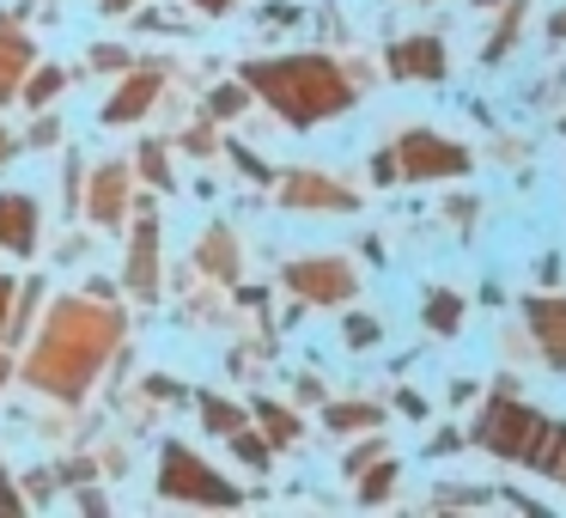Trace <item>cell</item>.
<instances>
[{
	"instance_id": "cell-24",
	"label": "cell",
	"mask_w": 566,
	"mask_h": 518,
	"mask_svg": "<svg viewBox=\"0 0 566 518\" xmlns=\"http://www.w3.org/2000/svg\"><path fill=\"white\" fill-rule=\"evenodd\" d=\"M196 415H201V427H208L213 439H232V433L250 427V408L232 403V396H220V391H196Z\"/></svg>"
},
{
	"instance_id": "cell-13",
	"label": "cell",
	"mask_w": 566,
	"mask_h": 518,
	"mask_svg": "<svg viewBox=\"0 0 566 518\" xmlns=\"http://www.w3.org/2000/svg\"><path fill=\"white\" fill-rule=\"evenodd\" d=\"M43 245V208L25 189H0V257H38Z\"/></svg>"
},
{
	"instance_id": "cell-44",
	"label": "cell",
	"mask_w": 566,
	"mask_h": 518,
	"mask_svg": "<svg viewBox=\"0 0 566 518\" xmlns=\"http://www.w3.org/2000/svg\"><path fill=\"white\" fill-rule=\"evenodd\" d=\"M396 408H402V415H415V421H427V403H420L415 391H396Z\"/></svg>"
},
{
	"instance_id": "cell-4",
	"label": "cell",
	"mask_w": 566,
	"mask_h": 518,
	"mask_svg": "<svg viewBox=\"0 0 566 518\" xmlns=\"http://www.w3.org/2000/svg\"><path fill=\"white\" fill-rule=\"evenodd\" d=\"M153 488L165 506H213V512H232L244 506V488L226 476L213 457H201L189 439H165L159 445V469H153Z\"/></svg>"
},
{
	"instance_id": "cell-2",
	"label": "cell",
	"mask_w": 566,
	"mask_h": 518,
	"mask_svg": "<svg viewBox=\"0 0 566 518\" xmlns=\"http://www.w3.org/2000/svg\"><path fill=\"white\" fill-rule=\"evenodd\" d=\"M238 80L250 86V99L269 104L281 116V128L311 135L329 116H347L359 104V92L378 86V68L359 55H323V50H286V55H250L238 62Z\"/></svg>"
},
{
	"instance_id": "cell-37",
	"label": "cell",
	"mask_w": 566,
	"mask_h": 518,
	"mask_svg": "<svg viewBox=\"0 0 566 518\" xmlns=\"http://www.w3.org/2000/svg\"><path fill=\"white\" fill-rule=\"evenodd\" d=\"M13 299H19V274H0V342L13 330Z\"/></svg>"
},
{
	"instance_id": "cell-32",
	"label": "cell",
	"mask_w": 566,
	"mask_h": 518,
	"mask_svg": "<svg viewBox=\"0 0 566 518\" xmlns=\"http://www.w3.org/2000/svg\"><path fill=\"white\" fill-rule=\"evenodd\" d=\"M19 147H62V116H55V111H38V123H31L25 128V135H19Z\"/></svg>"
},
{
	"instance_id": "cell-20",
	"label": "cell",
	"mask_w": 566,
	"mask_h": 518,
	"mask_svg": "<svg viewBox=\"0 0 566 518\" xmlns=\"http://www.w3.org/2000/svg\"><path fill=\"white\" fill-rule=\"evenodd\" d=\"M524 13H530V0H500V19H493V38L481 43V68L505 62V55L524 43Z\"/></svg>"
},
{
	"instance_id": "cell-9",
	"label": "cell",
	"mask_w": 566,
	"mask_h": 518,
	"mask_svg": "<svg viewBox=\"0 0 566 518\" xmlns=\"http://www.w3.org/2000/svg\"><path fill=\"white\" fill-rule=\"evenodd\" d=\"M135 165L128 159H98L86 165V189H80V220L86 232H123L135 214Z\"/></svg>"
},
{
	"instance_id": "cell-36",
	"label": "cell",
	"mask_w": 566,
	"mask_h": 518,
	"mask_svg": "<svg viewBox=\"0 0 566 518\" xmlns=\"http://www.w3.org/2000/svg\"><path fill=\"white\" fill-rule=\"evenodd\" d=\"M55 494H62V476H55V469H38V476H25V500H31V506L55 500Z\"/></svg>"
},
{
	"instance_id": "cell-41",
	"label": "cell",
	"mask_w": 566,
	"mask_h": 518,
	"mask_svg": "<svg viewBox=\"0 0 566 518\" xmlns=\"http://www.w3.org/2000/svg\"><path fill=\"white\" fill-rule=\"evenodd\" d=\"M189 13H201V19H220V13H232L238 0H184Z\"/></svg>"
},
{
	"instance_id": "cell-33",
	"label": "cell",
	"mask_w": 566,
	"mask_h": 518,
	"mask_svg": "<svg viewBox=\"0 0 566 518\" xmlns=\"http://www.w3.org/2000/svg\"><path fill=\"white\" fill-rule=\"evenodd\" d=\"M371 184H378V189H396V184H402V165H396V141L371 153Z\"/></svg>"
},
{
	"instance_id": "cell-6",
	"label": "cell",
	"mask_w": 566,
	"mask_h": 518,
	"mask_svg": "<svg viewBox=\"0 0 566 518\" xmlns=\"http://www.w3.org/2000/svg\"><path fill=\"white\" fill-rule=\"evenodd\" d=\"M123 293L140 299V305H159L165 299V220L153 208V196H135V214H128Z\"/></svg>"
},
{
	"instance_id": "cell-17",
	"label": "cell",
	"mask_w": 566,
	"mask_h": 518,
	"mask_svg": "<svg viewBox=\"0 0 566 518\" xmlns=\"http://www.w3.org/2000/svg\"><path fill=\"white\" fill-rule=\"evenodd\" d=\"M250 427H256L274 452H293V445L305 439V415H298V403H281V396H256V403H250Z\"/></svg>"
},
{
	"instance_id": "cell-46",
	"label": "cell",
	"mask_w": 566,
	"mask_h": 518,
	"mask_svg": "<svg viewBox=\"0 0 566 518\" xmlns=\"http://www.w3.org/2000/svg\"><path fill=\"white\" fill-rule=\"evenodd\" d=\"M140 0H98V13H111V19H123V13H135Z\"/></svg>"
},
{
	"instance_id": "cell-8",
	"label": "cell",
	"mask_w": 566,
	"mask_h": 518,
	"mask_svg": "<svg viewBox=\"0 0 566 518\" xmlns=\"http://www.w3.org/2000/svg\"><path fill=\"white\" fill-rule=\"evenodd\" d=\"M396 165H402V184H457V177H469L475 153L463 141L439 135V128H402L396 135Z\"/></svg>"
},
{
	"instance_id": "cell-12",
	"label": "cell",
	"mask_w": 566,
	"mask_h": 518,
	"mask_svg": "<svg viewBox=\"0 0 566 518\" xmlns=\"http://www.w3.org/2000/svg\"><path fill=\"white\" fill-rule=\"evenodd\" d=\"M517 323H524L530 348L548 360V372L566 379V293H530L517 305Z\"/></svg>"
},
{
	"instance_id": "cell-35",
	"label": "cell",
	"mask_w": 566,
	"mask_h": 518,
	"mask_svg": "<svg viewBox=\"0 0 566 518\" xmlns=\"http://www.w3.org/2000/svg\"><path fill=\"white\" fill-rule=\"evenodd\" d=\"M493 488H432V506H488Z\"/></svg>"
},
{
	"instance_id": "cell-14",
	"label": "cell",
	"mask_w": 566,
	"mask_h": 518,
	"mask_svg": "<svg viewBox=\"0 0 566 518\" xmlns=\"http://www.w3.org/2000/svg\"><path fill=\"white\" fill-rule=\"evenodd\" d=\"M189 269L208 274V281H220V287H238V281H244V245H238L232 226L213 220L208 232L189 245Z\"/></svg>"
},
{
	"instance_id": "cell-1",
	"label": "cell",
	"mask_w": 566,
	"mask_h": 518,
	"mask_svg": "<svg viewBox=\"0 0 566 518\" xmlns=\"http://www.w3.org/2000/svg\"><path fill=\"white\" fill-rule=\"evenodd\" d=\"M128 342V311L116 305V293H55L50 305L38 311V330L19 348V384L38 391L43 403L80 408L98 379L116 366Z\"/></svg>"
},
{
	"instance_id": "cell-25",
	"label": "cell",
	"mask_w": 566,
	"mask_h": 518,
	"mask_svg": "<svg viewBox=\"0 0 566 518\" xmlns=\"http://www.w3.org/2000/svg\"><path fill=\"white\" fill-rule=\"evenodd\" d=\"M250 104H256V99H250V86L232 74V80H220V86L208 92V104H201V111H208L213 123H238V116H244Z\"/></svg>"
},
{
	"instance_id": "cell-7",
	"label": "cell",
	"mask_w": 566,
	"mask_h": 518,
	"mask_svg": "<svg viewBox=\"0 0 566 518\" xmlns=\"http://www.w3.org/2000/svg\"><path fill=\"white\" fill-rule=\"evenodd\" d=\"M274 201L293 214H359L366 208V189L347 184V177L323 172V165H286V172H274Z\"/></svg>"
},
{
	"instance_id": "cell-19",
	"label": "cell",
	"mask_w": 566,
	"mask_h": 518,
	"mask_svg": "<svg viewBox=\"0 0 566 518\" xmlns=\"http://www.w3.org/2000/svg\"><path fill=\"white\" fill-rule=\"evenodd\" d=\"M463 293H457V287H427V293H420V330L427 335H439V342H451L457 330H463Z\"/></svg>"
},
{
	"instance_id": "cell-27",
	"label": "cell",
	"mask_w": 566,
	"mask_h": 518,
	"mask_svg": "<svg viewBox=\"0 0 566 518\" xmlns=\"http://www.w3.org/2000/svg\"><path fill=\"white\" fill-rule=\"evenodd\" d=\"M226 445H232V457H238V464H244V469H250V476H269V469H274V445H269V439H262V433H256V427H244V433H232V439H226Z\"/></svg>"
},
{
	"instance_id": "cell-45",
	"label": "cell",
	"mask_w": 566,
	"mask_h": 518,
	"mask_svg": "<svg viewBox=\"0 0 566 518\" xmlns=\"http://www.w3.org/2000/svg\"><path fill=\"white\" fill-rule=\"evenodd\" d=\"M542 287H560V257H542V274H536Z\"/></svg>"
},
{
	"instance_id": "cell-10",
	"label": "cell",
	"mask_w": 566,
	"mask_h": 518,
	"mask_svg": "<svg viewBox=\"0 0 566 518\" xmlns=\"http://www.w3.org/2000/svg\"><path fill=\"white\" fill-rule=\"evenodd\" d=\"M378 68L396 86H439V80H451V50H444L439 31H408V38L384 43Z\"/></svg>"
},
{
	"instance_id": "cell-11",
	"label": "cell",
	"mask_w": 566,
	"mask_h": 518,
	"mask_svg": "<svg viewBox=\"0 0 566 518\" xmlns=\"http://www.w3.org/2000/svg\"><path fill=\"white\" fill-rule=\"evenodd\" d=\"M165 92H171L165 68H147V62L123 68V74H116V92L104 99V111H98L104 128H135V123H147V116L165 104Z\"/></svg>"
},
{
	"instance_id": "cell-34",
	"label": "cell",
	"mask_w": 566,
	"mask_h": 518,
	"mask_svg": "<svg viewBox=\"0 0 566 518\" xmlns=\"http://www.w3.org/2000/svg\"><path fill=\"white\" fill-rule=\"evenodd\" d=\"M0 512H31V500H25V488L13 481V469H7V457H0Z\"/></svg>"
},
{
	"instance_id": "cell-15",
	"label": "cell",
	"mask_w": 566,
	"mask_h": 518,
	"mask_svg": "<svg viewBox=\"0 0 566 518\" xmlns=\"http://www.w3.org/2000/svg\"><path fill=\"white\" fill-rule=\"evenodd\" d=\"M31 62H38V43L25 31V13H0V111L19 104V86H25Z\"/></svg>"
},
{
	"instance_id": "cell-23",
	"label": "cell",
	"mask_w": 566,
	"mask_h": 518,
	"mask_svg": "<svg viewBox=\"0 0 566 518\" xmlns=\"http://www.w3.org/2000/svg\"><path fill=\"white\" fill-rule=\"evenodd\" d=\"M135 184H147L153 196H165V189H177V177H171V141H159V135H147L135 147Z\"/></svg>"
},
{
	"instance_id": "cell-21",
	"label": "cell",
	"mask_w": 566,
	"mask_h": 518,
	"mask_svg": "<svg viewBox=\"0 0 566 518\" xmlns=\"http://www.w3.org/2000/svg\"><path fill=\"white\" fill-rule=\"evenodd\" d=\"M396 488H402V457H396V452H384L378 464H366V469L354 476V500H359V506L396 500Z\"/></svg>"
},
{
	"instance_id": "cell-39",
	"label": "cell",
	"mask_w": 566,
	"mask_h": 518,
	"mask_svg": "<svg viewBox=\"0 0 566 518\" xmlns=\"http://www.w3.org/2000/svg\"><path fill=\"white\" fill-rule=\"evenodd\" d=\"M293 396H298V403H323V396H329V391H323V379H317V372H298Z\"/></svg>"
},
{
	"instance_id": "cell-38",
	"label": "cell",
	"mask_w": 566,
	"mask_h": 518,
	"mask_svg": "<svg viewBox=\"0 0 566 518\" xmlns=\"http://www.w3.org/2000/svg\"><path fill=\"white\" fill-rule=\"evenodd\" d=\"M457 445H463V433H457V427L427 433V457H444V452H457Z\"/></svg>"
},
{
	"instance_id": "cell-22",
	"label": "cell",
	"mask_w": 566,
	"mask_h": 518,
	"mask_svg": "<svg viewBox=\"0 0 566 518\" xmlns=\"http://www.w3.org/2000/svg\"><path fill=\"white\" fill-rule=\"evenodd\" d=\"M67 86H74V74H67L62 62H31L25 86H19V104H25V111H50Z\"/></svg>"
},
{
	"instance_id": "cell-26",
	"label": "cell",
	"mask_w": 566,
	"mask_h": 518,
	"mask_svg": "<svg viewBox=\"0 0 566 518\" xmlns=\"http://www.w3.org/2000/svg\"><path fill=\"white\" fill-rule=\"evenodd\" d=\"M171 147H184L189 159H213V153H220L226 141H220V123H213V116L201 111V116H189V123H184V135H177Z\"/></svg>"
},
{
	"instance_id": "cell-47",
	"label": "cell",
	"mask_w": 566,
	"mask_h": 518,
	"mask_svg": "<svg viewBox=\"0 0 566 518\" xmlns=\"http://www.w3.org/2000/svg\"><path fill=\"white\" fill-rule=\"evenodd\" d=\"M13 153H19V135H13V128H7V123H0V165L13 159Z\"/></svg>"
},
{
	"instance_id": "cell-42",
	"label": "cell",
	"mask_w": 566,
	"mask_h": 518,
	"mask_svg": "<svg viewBox=\"0 0 566 518\" xmlns=\"http://www.w3.org/2000/svg\"><path fill=\"white\" fill-rule=\"evenodd\" d=\"M19 379V354H13V348H7V342H0V391H7V384H13Z\"/></svg>"
},
{
	"instance_id": "cell-40",
	"label": "cell",
	"mask_w": 566,
	"mask_h": 518,
	"mask_svg": "<svg viewBox=\"0 0 566 518\" xmlns=\"http://www.w3.org/2000/svg\"><path fill=\"white\" fill-rule=\"evenodd\" d=\"M74 506H80L86 518H104V512H111V500H104L98 488H80V494H74Z\"/></svg>"
},
{
	"instance_id": "cell-30",
	"label": "cell",
	"mask_w": 566,
	"mask_h": 518,
	"mask_svg": "<svg viewBox=\"0 0 566 518\" xmlns=\"http://www.w3.org/2000/svg\"><path fill=\"white\" fill-rule=\"evenodd\" d=\"M86 68L92 74H123V68H135V50H128V43H92Z\"/></svg>"
},
{
	"instance_id": "cell-31",
	"label": "cell",
	"mask_w": 566,
	"mask_h": 518,
	"mask_svg": "<svg viewBox=\"0 0 566 518\" xmlns=\"http://www.w3.org/2000/svg\"><path fill=\"white\" fill-rule=\"evenodd\" d=\"M226 153H232V165H238V172H244V177H250V184H262V189H269V184H274V165H269V159H262V153H250V147H244V141H226Z\"/></svg>"
},
{
	"instance_id": "cell-48",
	"label": "cell",
	"mask_w": 566,
	"mask_h": 518,
	"mask_svg": "<svg viewBox=\"0 0 566 518\" xmlns=\"http://www.w3.org/2000/svg\"><path fill=\"white\" fill-rule=\"evenodd\" d=\"M560 135H566V116H560Z\"/></svg>"
},
{
	"instance_id": "cell-3",
	"label": "cell",
	"mask_w": 566,
	"mask_h": 518,
	"mask_svg": "<svg viewBox=\"0 0 566 518\" xmlns=\"http://www.w3.org/2000/svg\"><path fill=\"white\" fill-rule=\"evenodd\" d=\"M542 427H548V415H542L536 403H524V396H517V372H500V384H493V391L475 403V415H469V433H463V439L481 445L488 457L524 464Z\"/></svg>"
},
{
	"instance_id": "cell-28",
	"label": "cell",
	"mask_w": 566,
	"mask_h": 518,
	"mask_svg": "<svg viewBox=\"0 0 566 518\" xmlns=\"http://www.w3.org/2000/svg\"><path fill=\"white\" fill-rule=\"evenodd\" d=\"M342 445H347V452H342V476H347V481H354L366 464H378V457L390 452V439H384V427H378V433H359V439H342Z\"/></svg>"
},
{
	"instance_id": "cell-43",
	"label": "cell",
	"mask_w": 566,
	"mask_h": 518,
	"mask_svg": "<svg viewBox=\"0 0 566 518\" xmlns=\"http://www.w3.org/2000/svg\"><path fill=\"white\" fill-rule=\"evenodd\" d=\"M542 38H548V43H566V7H554V13H548V25H542Z\"/></svg>"
},
{
	"instance_id": "cell-5",
	"label": "cell",
	"mask_w": 566,
	"mask_h": 518,
	"mask_svg": "<svg viewBox=\"0 0 566 518\" xmlns=\"http://www.w3.org/2000/svg\"><path fill=\"white\" fill-rule=\"evenodd\" d=\"M281 293L298 299V305H354L359 299V262L342 257V250H311V257L281 262Z\"/></svg>"
},
{
	"instance_id": "cell-18",
	"label": "cell",
	"mask_w": 566,
	"mask_h": 518,
	"mask_svg": "<svg viewBox=\"0 0 566 518\" xmlns=\"http://www.w3.org/2000/svg\"><path fill=\"white\" fill-rule=\"evenodd\" d=\"M524 469H530V476H542V481H554V488H566V421L548 415V427L536 433Z\"/></svg>"
},
{
	"instance_id": "cell-29",
	"label": "cell",
	"mask_w": 566,
	"mask_h": 518,
	"mask_svg": "<svg viewBox=\"0 0 566 518\" xmlns=\"http://www.w3.org/2000/svg\"><path fill=\"white\" fill-rule=\"evenodd\" d=\"M342 342L347 348H378L384 342V323L371 318V311H347V318H342Z\"/></svg>"
},
{
	"instance_id": "cell-16",
	"label": "cell",
	"mask_w": 566,
	"mask_h": 518,
	"mask_svg": "<svg viewBox=\"0 0 566 518\" xmlns=\"http://www.w3.org/2000/svg\"><path fill=\"white\" fill-rule=\"evenodd\" d=\"M317 421H323L329 439H359V433H378L384 421H390V408L371 403V396H323Z\"/></svg>"
}]
</instances>
